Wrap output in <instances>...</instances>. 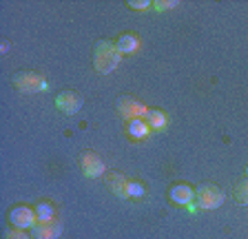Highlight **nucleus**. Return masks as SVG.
I'll return each instance as SVG.
<instances>
[{"label": "nucleus", "mask_w": 248, "mask_h": 239, "mask_svg": "<svg viewBox=\"0 0 248 239\" xmlns=\"http://www.w3.org/2000/svg\"><path fill=\"white\" fill-rule=\"evenodd\" d=\"M120 56H122V53L118 51L115 42L100 40L98 45H95V56H93V60H95V69H98L100 73H111L120 64Z\"/></svg>", "instance_id": "f257e3e1"}, {"label": "nucleus", "mask_w": 248, "mask_h": 239, "mask_svg": "<svg viewBox=\"0 0 248 239\" xmlns=\"http://www.w3.org/2000/svg\"><path fill=\"white\" fill-rule=\"evenodd\" d=\"M195 199H197V206L204 208V210H211V208L222 206L224 202V193L222 188L213 186V184H204L200 191L195 193Z\"/></svg>", "instance_id": "f03ea898"}, {"label": "nucleus", "mask_w": 248, "mask_h": 239, "mask_svg": "<svg viewBox=\"0 0 248 239\" xmlns=\"http://www.w3.org/2000/svg\"><path fill=\"white\" fill-rule=\"evenodd\" d=\"M14 84L16 89H20L22 93H36V91H45L46 89V82L36 73H20V75L14 78Z\"/></svg>", "instance_id": "7ed1b4c3"}, {"label": "nucleus", "mask_w": 248, "mask_h": 239, "mask_svg": "<svg viewBox=\"0 0 248 239\" xmlns=\"http://www.w3.org/2000/svg\"><path fill=\"white\" fill-rule=\"evenodd\" d=\"M56 106L67 115H73L82 109V95L73 93V91H62L56 95Z\"/></svg>", "instance_id": "20e7f679"}, {"label": "nucleus", "mask_w": 248, "mask_h": 239, "mask_svg": "<svg viewBox=\"0 0 248 239\" xmlns=\"http://www.w3.org/2000/svg\"><path fill=\"white\" fill-rule=\"evenodd\" d=\"M36 217L38 215L31 210V208H27V206H18V208H14L9 213V219H11V224H14L16 228H33L36 226Z\"/></svg>", "instance_id": "39448f33"}, {"label": "nucleus", "mask_w": 248, "mask_h": 239, "mask_svg": "<svg viewBox=\"0 0 248 239\" xmlns=\"http://www.w3.org/2000/svg\"><path fill=\"white\" fill-rule=\"evenodd\" d=\"M31 230H33V237L36 239H58L62 233V224L56 222V219H51V222H38Z\"/></svg>", "instance_id": "423d86ee"}, {"label": "nucleus", "mask_w": 248, "mask_h": 239, "mask_svg": "<svg viewBox=\"0 0 248 239\" xmlns=\"http://www.w3.org/2000/svg\"><path fill=\"white\" fill-rule=\"evenodd\" d=\"M80 162H82V173L87 177H100L104 173V168H107V166H104V162L100 160L95 153H91V151L84 153Z\"/></svg>", "instance_id": "0eeeda50"}, {"label": "nucleus", "mask_w": 248, "mask_h": 239, "mask_svg": "<svg viewBox=\"0 0 248 239\" xmlns=\"http://www.w3.org/2000/svg\"><path fill=\"white\" fill-rule=\"evenodd\" d=\"M118 109H120V113H122L124 118H131V120L149 113V109H146L144 104H140L138 100H133V98H122L120 100V104H118Z\"/></svg>", "instance_id": "6e6552de"}, {"label": "nucleus", "mask_w": 248, "mask_h": 239, "mask_svg": "<svg viewBox=\"0 0 248 239\" xmlns=\"http://www.w3.org/2000/svg\"><path fill=\"white\" fill-rule=\"evenodd\" d=\"M108 188L118 195V197H129V182L126 177H122L120 173H108Z\"/></svg>", "instance_id": "1a4fd4ad"}, {"label": "nucleus", "mask_w": 248, "mask_h": 239, "mask_svg": "<svg viewBox=\"0 0 248 239\" xmlns=\"http://www.w3.org/2000/svg\"><path fill=\"white\" fill-rule=\"evenodd\" d=\"M193 197H195V193H193L191 186H186V184H177V186H173V191H170V199L175 204H182V206L191 204Z\"/></svg>", "instance_id": "9d476101"}, {"label": "nucleus", "mask_w": 248, "mask_h": 239, "mask_svg": "<svg viewBox=\"0 0 248 239\" xmlns=\"http://www.w3.org/2000/svg\"><path fill=\"white\" fill-rule=\"evenodd\" d=\"M149 129L151 126L146 124V120L144 118H135L129 122V133L133 137H146L149 135Z\"/></svg>", "instance_id": "9b49d317"}, {"label": "nucleus", "mask_w": 248, "mask_h": 239, "mask_svg": "<svg viewBox=\"0 0 248 239\" xmlns=\"http://www.w3.org/2000/svg\"><path fill=\"white\" fill-rule=\"evenodd\" d=\"M138 38L135 36H129V33H126V36H120L118 38V42H115V47H118V51L120 53H131V51H135V49H138Z\"/></svg>", "instance_id": "f8f14e48"}, {"label": "nucleus", "mask_w": 248, "mask_h": 239, "mask_svg": "<svg viewBox=\"0 0 248 239\" xmlns=\"http://www.w3.org/2000/svg\"><path fill=\"white\" fill-rule=\"evenodd\" d=\"M144 120L151 129H164L166 126V115L162 113V111H149V113L144 115Z\"/></svg>", "instance_id": "ddd939ff"}, {"label": "nucleus", "mask_w": 248, "mask_h": 239, "mask_svg": "<svg viewBox=\"0 0 248 239\" xmlns=\"http://www.w3.org/2000/svg\"><path fill=\"white\" fill-rule=\"evenodd\" d=\"M36 215H38V222H51V219H56V210H53L51 204H38Z\"/></svg>", "instance_id": "4468645a"}, {"label": "nucleus", "mask_w": 248, "mask_h": 239, "mask_svg": "<svg viewBox=\"0 0 248 239\" xmlns=\"http://www.w3.org/2000/svg\"><path fill=\"white\" fill-rule=\"evenodd\" d=\"M235 199H237L242 206H248V179H242L235 188Z\"/></svg>", "instance_id": "2eb2a0df"}, {"label": "nucleus", "mask_w": 248, "mask_h": 239, "mask_svg": "<svg viewBox=\"0 0 248 239\" xmlns=\"http://www.w3.org/2000/svg\"><path fill=\"white\" fill-rule=\"evenodd\" d=\"M140 195H144V186H142V184L131 182L129 184V197H140Z\"/></svg>", "instance_id": "dca6fc26"}, {"label": "nucleus", "mask_w": 248, "mask_h": 239, "mask_svg": "<svg viewBox=\"0 0 248 239\" xmlns=\"http://www.w3.org/2000/svg\"><path fill=\"white\" fill-rule=\"evenodd\" d=\"M7 239H31V237L22 228H14V230H9V233H7Z\"/></svg>", "instance_id": "f3484780"}, {"label": "nucleus", "mask_w": 248, "mask_h": 239, "mask_svg": "<svg viewBox=\"0 0 248 239\" xmlns=\"http://www.w3.org/2000/svg\"><path fill=\"white\" fill-rule=\"evenodd\" d=\"M175 5H177L175 0H164V2H162V0H160V2H155V9L164 11V9H170V7H175Z\"/></svg>", "instance_id": "a211bd4d"}, {"label": "nucleus", "mask_w": 248, "mask_h": 239, "mask_svg": "<svg viewBox=\"0 0 248 239\" xmlns=\"http://www.w3.org/2000/svg\"><path fill=\"white\" fill-rule=\"evenodd\" d=\"M149 5H151L149 0H131L129 2V7H133V9H146Z\"/></svg>", "instance_id": "6ab92c4d"}, {"label": "nucleus", "mask_w": 248, "mask_h": 239, "mask_svg": "<svg viewBox=\"0 0 248 239\" xmlns=\"http://www.w3.org/2000/svg\"><path fill=\"white\" fill-rule=\"evenodd\" d=\"M246 173H248V168H246Z\"/></svg>", "instance_id": "aec40b11"}]
</instances>
